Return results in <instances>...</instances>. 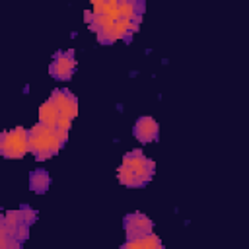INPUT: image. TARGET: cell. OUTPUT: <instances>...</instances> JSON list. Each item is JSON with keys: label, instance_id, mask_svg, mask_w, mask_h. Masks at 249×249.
Wrapping results in <instances>:
<instances>
[{"label": "cell", "instance_id": "1", "mask_svg": "<svg viewBox=\"0 0 249 249\" xmlns=\"http://www.w3.org/2000/svg\"><path fill=\"white\" fill-rule=\"evenodd\" d=\"M66 138L68 130L39 123L29 130V150L35 154L37 160H49L56 152H60Z\"/></svg>", "mask_w": 249, "mask_h": 249}, {"label": "cell", "instance_id": "2", "mask_svg": "<svg viewBox=\"0 0 249 249\" xmlns=\"http://www.w3.org/2000/svg\"><path fill=\"white\" fill-rule=\"evenodd\" d=\"M29 150V130L23 126L6 130L0 136V154L6 160H21Z\"/></svg>", "mask_w": 249, "mask_h": 249}, {"label": "cell", "instance_id": "3", "mask_svg": "<svg viewBox=\"0 0 249 249\" xmlns=\"http://www.w3.org/2000/svg\"><path fill=\"white\" fill-rule=\"evenodd\" d=\"M49 99L58 109V123H56V126L68 130L72 119L78 115V99L74 97V93L70 89H54Z\"/></svg>", "mask_w": 249, "mask_h": 249}, {"label": "cell", "instance_id": "4", "mask_svg": "<svg viewBox=\"0 0 249 249\" xmlns=\"http://www.w3.org/2000/svg\"><path fill=\"white\" fill-rule=\"evenodd\" d=\"M123 165H126V167L132 169L138 187H144V185L152 179L154 169H156V163H154L152 160H148L140 150H132V152H128V154L123 158Z\"/></svg>", "mask_w": 249, "mask_h": 249}, {"label": "cell", "instance_id": "5", "mask_svg": "<svg viewBox=\"0 0 249 249\" xmlns=\"http://www.w3.org/2000/svg\"><path fill=\"white\" fill-rule=\"evenodd\" d=\"M123 226H124L126 239H134V237H140V235H146V233L154 231V224H152V220H150L146 214H142V212L126 214Z\"/></svg>", "mask_w": 249, "mask_h": 249}, {"label": "cell", "instance_id": "6", "mask_svg": "<svg viewBox=\"0 0 249 249\" xmlns=\"http://www.w3.org/2000/svg\"><path fill=\"white\" fill-rule=\"evenodd\" d=\"M76 68V60H74V53L66 51V53H58L54 56V60L49 66V72L56 78V80H68L72 76Z\"/></svg>", "mask_w": 249, "mask_h": 249}, {"label": "cell", "instance_id": "7", "mask_svg": "<svg viewBox=\"0 0 249 249\" xmlns=\"http://www.w3.org/2000/svg\"><path fill=\"white\" fill-rule=\"evenodd\" d=\"M136 140L140 142H152V140H158V134H160V124L156 123V119L152 117H140L132 128Z\"/></svg>", "mask_w": 249, "mask_h": 249}, {"label": "cell", "instance_id": "8", "mask_svg": "<svg viewBox=\"0 0 249 249\" xmlns=\"http://www.w3.org/2000/svg\"><path fill=\"white\" fill-rule=\"evenodd\" d=\"M123 249H163V243L160 241V237L150 231L146 235L134 237V239H126L123 243Z\"/></svg>", "mask_w": 249, "mask_h": 249}, {"label": "cell", "instance_id": "9", "mask_svg": "<svg viewBox=\"0 0 249 249\" xmlns=\"http://www.w3.org/2000/svg\"><path fill=\"white\" fill-rule=\"evenodd\" d=\"M49 185H51V177H49V173L45 169L31 171V175H29V189L33 193H39V195L41 193H47Z\"/></svg>", "mask_w": 249, "mask_h": 249}, {"label": "cell", "instance_id": "10", "mask_svg": "<svg viewBox=\"0 0 249 249\" xmlns=\"http://www.w3.org/2000/svg\"><path fill=\"white\" fill-rule=\"evenodd\" d=\"M39 123H43L47 126H56V123H58V109H56V105L51 99H47L39 107Z\"/></svg>", "mask_w": 249, "mask_h": 249}, {"label": "cell", "instance_id": "11", "mask_svg": "<svg viewBox=\"0 0 249 249\" xmlns=\"http://www.w3.org/2000/svg\"><path fill=\"white\" fill-rule=\"evenodd\" d=\"M117 177H119V183H121V185H124V187H138V185H136V177H134L132 169H130V167H126V165H123V163H121V167L117 169Z\"/></svg>", "mask_w": 249, "mask_h": 249}, {"label": "cell", "instance_id": "12", "mask_svg": "<svg viewBox=\"0 0 249 249\" xmlns=\"http://www.w3.org/2000/svg\"><path fill=\"white\" fill-rule=\"evenodd\" d=\"M21 214H23V220H25L29 226L37 220V212H35V210H31L29 206H21Z\"/></svg>", "mask_w": 249, "mask_h": 249}]
</instances>
